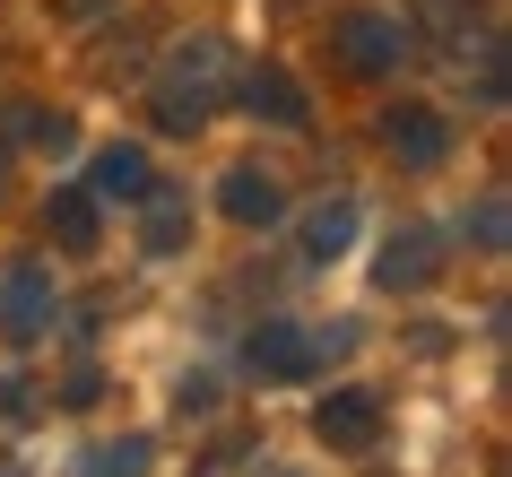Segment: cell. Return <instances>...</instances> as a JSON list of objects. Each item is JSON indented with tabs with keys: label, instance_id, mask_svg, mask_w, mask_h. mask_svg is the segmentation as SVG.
<instances>
[{
	"label": "cell",
	"instance_id": "9a60e30c",
	"mask_svg": "<svg viewBox=\"0 0 512 477\" xmlns=\"http://www.w3.org/2000/svg\"><path fill=\"white\" fill-rule=\"evenodd\" d=\"M96 399H105V365H87V356H79V365L61 373V408H96Z\"/></svg>",
	"mask_w": 512,
	"mask_h": 477
},
{
	"label": "cell",
	"instance_id": "9c48e42d",
	"mask_svg": "<svg viewBox=\"0 0 512 477\" xmlns=\"http://www.w3.org/2000/svg\"><path fill=\"white\" fill-rule=\"evenodd\" d=\"M443 278V235L434 226H400L382 252V287H434Z\"/></svg>",
	"mask_w": 512,
	"mask_h": 477
},
{
	"label": "cell",
	"instance_id": "6da1fadb",
	"mask_svg": "<svg viewBox=\"0 0 512 477\" xmlns=\"http://www.w3.org/2000/svg\"><path fill=\"white\" fill-rule=\"evenodd\" d=\"M235 79V53H226V35H183L157 70V131H200L209 105L226 96Z\"/></svg>",
	"mask_w": 512,
	"mask_h": 477
},
{
	"label": "cell",
	"instance_id": "277c9868",
	"mask_svg": "<svg viewBox=\"0 0 512 477\" xmlns=\"http://www.w3.org/2000/svg\"><path fill=\"white\" fill-rule=\"evenodd\" d=\"M235 105L252 113V122H270V131H304V122H313L304 87L287 79V70H270V61H261V70H235Z\"/></svg>",
	"mask_w": 512,
	"mask_h": 477
},
{
	"label": "cell",
	"instance_id": "2e32d148",
	"mask_svg": "<svg viewBox=\"0 0 512 477\" xmlns=\"http://www.w3.org/2000/svg\"><path fill=\"white\" fill-rule=\"evenodd\" d=\"M469 235H478V252H504V191L478 200V226H469Z\"/></svg>",
	"mask_w": 512,
	"mask_h": 477
},
{
	"label": "cell",
	"instance_id": "7c38bea8",
	"mask_svg": "<svg viewBox=\"0 0 512 477\" xmlns=\"http://www.w3.org/2000/svg\"><path fill=\"white\" fill-rule=\"evenodd\" d=\"M348 243H356V200H322L304 217V261H339Z\"/></svg>",
	"mask_w": 512,
	"mask_h": 477
},
{
	"label": "cell",
	"instance_id": "7a4b0ae2",
	"mask_svg": "<svg viewBox=\"0 0 512 477\" xmlns=\"http://www.w3.org/2000/svg\"><path fill=\"white\" fill-rule=\"evenodd\" d=\"M330 53L348 61L356 79H391L408 61V27H400V9H348L339 27H330Z\"/></svg>",
	"mask_w": 512,
	"mask_h": 477
},
{
	"label": "cell",
	"instance_id": "e0dca14e",
	"mask_svg": "<svg viewBox=\"0 0 512 477\" xmlns=\"http://www.w3.org/2000/svg\"><path fill=\"white\" fill-rule=\"evenodd\" d=\"M478 105H504V44L478 53Z\"/></svg>",
	"mask_w": 512,
	"mask_h": 477
},
{
	"label": "cell",
	"instance_id": "d6986e66",
	"mask_svg": "<svg viewBox=\"0 0 512 477\" xmlns=\"http://www.w3.org/2000/svg\"><path fill=\"white\" fill-rule=\"evenodd\" d=\"M27 408H35V391H27L9 365H0V417H27Z\"/></svg>",
	"mask_w": 512,
	"mask_h": 477
},
{
	"label": "cell",
	"instance_id": "4fadbf2b",
	"mask_svg": "<svg viewBox=\"0 0 512 477\" xmlns=\"http://www.w3.org/2000/svg\"><path fill=\"white\" fill-rule=\"evenodd\" d=\"M139 200H148V252H183V235H191V226H183V191H157V183H148V191H139Z\"/></svg>",
	"mask_w": 512,
	"mask_h": 477
},
{
	"label": "cell",
	"instance_id": "52a82bcc",
	"mask_svg": "<svg viewBox=\"0 0 512 477\" xmlns=\"http://www.w3.org/2000/svg\"><path fill=\"white\" fill-rule=\"evenodd\" d=\"M382 139H391V157H400V165L426 174V165H443V148H452V122L426 113V105H391V113H382Z\"/></svg>",
	"mask_w": 512,
	"mask_h": 477
},
{
	"label": "cell",
	"instance_id": "8992f818",
	"mask_svg": "<svg viewBox=\"0 0 512 477\" xmlns=\"http://www.w3.org/2000/svg\"><path fill=\"white\" fill-rule=\"evenodd\" d=\"M313 434H322L330 451H374V434H382V399H374V391H330L322 408H313Z\"/></svg>",
	"mask_w": 512,
	"mask_h": 477
},
{
	"label": "cell",
	"instance_id": "5bb4252c",
	"mask_svg": "<svg viewBox=\"0 0 512 477\" xmlns=\"http://www.w3.org/2000/svg\"><path fill=\"white\" fill-rule=\"evenodd\" d=\"M157 460V443H139V434H122V443H96L87 451V469H148Z\"/></svg>",
	"mask_w": 512,
	"mask_h": 477
},
{
	"label": "cell",
	"instance_id": "3957f363",
	"mask_svg": "<svg viewBox=\"0 0 512 477\" xmlns=\"http://www.w3.org/2000/svg\"><path fill=\"white\" fill-rule=\"evenodd\" d=\"M53 321H61L53 269H44V261H18L9 278H0V330H9V339H44Z\"/></svg>",
	"mask_w": 512,
	"mask_h": 477
},
{
	"label": "cell",
	"instance_id": "ac0fdd59",
	"mask_svg": "<svg viewBox=\"0 0 512 477\" xmlns=\"http://www.w3.org/2000/svg\"><path fill=\"white\" fill-rule=\"evenodd\" d=\"M174 408H217V373H183L174 382Z\"/></svg>",
	"mask_w": 512,
	"mask_h": 477
},
{
	"label": "cell",
	"instance_id": "8fae6325",
	"mask_svg": "<svg viewBox=\"0 0 512 477\" xmlns=\"http://www.w3.org/2000/svg\"><path fill=\"white\" fill-rule=\"evenodd\" d=\"M148 183H157L148 174V148H131V139H113L105 157H96V200H139Z\"/></svg>",
	"mask_w": 512,
	"mask_h": 477
},
{
	"label": "cell",
	"instance_id": "5b68a950",
	"mask_svg": "<svg viewBox=\"0 0 512 477\" xmlns=\"http://www.w3.org/2000/svg\"><path fill=\"white\" fill-rule=\"evenodd\" d=\"M243 365L261 373V382H304L322 356H313V339H304L296 321H261V330L243 339Z\"/></svg>",
	"mask_w": 512,
	"mask_h": 477
},
{
	"label": "cell",
	"instance_id": "ba28073f",
	"mask_svg": "<svg viewBox=\"0 0 512 477\" xmlns=\"http://www.w3.org/2000/svg\"><path fill=\"white\" fill-rule=\"evenodd\" d=\"M217 209L235 217V226H278V217H287V191H278L261 165H235V174L217 183Z\"/></svg>",
	"mask_w": 512,
	"mask_h": 477
},
{
	"label": "cell",
	"instance_id": "30bf717a",
	"mask_svg": "<svg viewBox=\"0 0 512 477\" xmlns=\"http://www.w3.org/2000/svg\"><path fill=\"white\" fill-rule=\"evenodd\" d=\"M96 209H105L96 191H53V200H44V226H53V243H61V252H79V261H87V252L105 243Z\"/></svg>",
	"mask_w": 512,
	"mask_h": 477
},
{
	"label": "cell",
	"instance_id": "ffe728a7",
	"mask_svg": "<svg viewBox=\"0 0 512 477\" xmlns=\"http://www.w3.org/2000/svg\"><path fill=\"white\" fill-rule=\"evenodd\" d=\"M9 157H18V148H9V122H0V183H9Z\"/></svg>",
	"mask_w": 512,
	"mask_h": 477
}]
</instances>
